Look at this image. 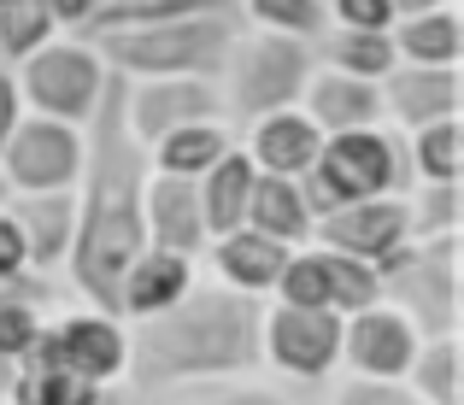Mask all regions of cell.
<instances>
[{"label":"cell","instance_id":"obj_6","mask_svg":"<svg viewBox=\"0 0 464 405\" xmlns=\"http://www.w3.org/2000/svg\"><path fill=\"white\" fill-rule=\"evenodd\" d=\"M382 305H394L423 341L459 335V236L406 241L388 259H376Z\"/></svg>","mask_w":464,"mask_h":405},{"label":"cell","instance_id":"obj_21","mask_svg":"<svg viewBox=\"0 0 464 405\" xmlns=\"http://www.w3.org/2000/svg\"><path fill=\"white\" fill-rule=\"evenodd\" d=\"M200 282V259H182V253H159V247H141L136 265L124 270L118 282V317L136 323V317H153L165 305H177L182 294Z\"/></svg>","mask_w":464,"mask_h":405},{"label":"cell","instance_id":"obj_9","mask_svg":"<svg viewBox=\"0 0 464 405\" xmlns=\"http://www.w3.org/2000/svg\"><path fill=\"white\" fill-rule=\"evenodd\" d=\"M0 177L12 194H59L82 177V130L24 112L18 130L0 141Z\"/></svg>","mask_w":464,"mask_h":405},{"label":"cell","instance_id":"obj_33","mask_svg":"<svg viewBox=\"0 0 464 405\" xmlns=\"http://www.w3.org/2000/svg\"><path fill=\"white\" fill-rule=\"evenodd\" d=\"M53 35H65V30L53 24V12H47L42 0H12V6H0V65L30 59L35 47H47Z\"/></svg>","mask_w":464,"mask_h":405},{"label":"cell","instance_id":"obj_3","mask_svg":"<svg viewBox=\"0 0 464 405\" xmlns=\"http://www.w3.org/2000/svg\"><path fill=\"white\" fill-rule=\"evenodd\" d=\"M236 30H241L236 6H218V12H188V18L106 30V35H89V42L112 77H212L218 82Z\"/></svg>","mask_w":464,"mask_h":405},{"label":"cell","instance_id":"obj_37","mask_svg":"<svg viewBox=\"0 0 464 405\" xmlns=\"http://www.w3.org/2000/svg\"><path fill=\"white\" fill-rule=\"evenodd\" d=\"M24 270H30V253H24L18 224H12V217H6V206H0V282L24 276Z\"/></svg>","mask_w":464,"mask_h":405},{"label":"cell","instance_id":"obj_13","mask_svg":"<svg viewBox=\"0 0 464 405\" xmlns=\"http://www.w3.org/2000/svg\"><path fill=\"white\" fill-rule=\"evenodd\" d=\"M382 124L400 135H418L430 124H447V118L464 112V71L459 65H394L382 82Z\"/></svg>","mask_w":464,"mask_h":405},{"label":"cell","instance_id":"obj_17","mask_svg":"<svg viewBox=\"0 0 464 405\" xmlns=\"http://www.w3.org/2000/svg\"><path fill=\"white\" fill-rule=\"evenodd\" d=\"M6 217L18 224L24 253H30V270L42 276H59L71 259V241H77V188L59 194H12Z\"/></svg>","mask_w":464,"mask_h":405},{"label":"cell","instance_id":"obj_8","mask_svg":"<svg viewBox=\"0 0 464 405\" xmlns=\"http://www.w3.org/2000/svg\"><path fill=\"white\" fill-rule=\"evenodd\" d=\"M259 364H271L283 382L317 388L341 364V317L335 312H300L271 300L259 312Z\"/></svg>","mask_w":464,"mask_h":405},{"label":"cell","instance_id":"obj_43","mask_svg":"<svg viewBox=\"0 0 464 405\" xmlns=\"http://www.w3.org/2000/svg\"><path fill=\"white\" fill-rule=\"evenodd\" d=\"M0 405H12V400H0Z\"/></svg>","mask_w":464,"mask_h":405},{"label":"cell","instance_id":"obj_2","mask_svg":"<svg viewBox=\"0 0 464 405\" xmlns=\"http://www.w3.org/2000/svg\"><path fill=\"white\" fill-rule=\"evenodd\" d=\"M259 312L265 300H247L224 282H194L177 305L124 323V382H136V394H153L170 382L247 376L259 364Z\"/></svg>","mask_w":464,"mask_h":405},{"label":"cell","instance_id":"obj_34","mask_svg":"<svg viewBox=\"0 0 464 405\" xmlns=\"http://www.w3.org/2000/svg\"><path fill=\"white\" fill-rule=\"evenodd\" d=\"M53 312H42V305H24V300H0V364H18L24 352H30V341L42 335V323Z\"/></svg>","mask_w":464,"mask_h":405},{"label":"cell","instance_id":"obj_31","mask_svg":"<svg viewBox=\"0 0 464 405\" xmlns=\"http://www.w3.org/2000/svg\"><path fill=\"white\" fill-rule=\"evenodd\" d=\"M406 165H411V182H459V165H464V130H459V118L406 135Z\"/></svg>","mask_w":464,"mask_h":405},{"label":"cell","instance_id":"obj_26","mask_svg":"<svg viewBox=\"0 0 464 405\" xmlns=\"http://www.w3.org/2000/svg\"><path fill=\"white\" fill-rule=\"evenodd\" d=\"M236 147V124H182L148 147V165L165 177H200Z\"/></svg>","mask_w":464,"mask_h":405},{"label":"cell","instance_id":"obj_14","mask_svg":"<svg viewBox=\"0 0 464 405\" xmlns=\"http://www.w3.org/2000/svg\"><path fill=\"white\" fill-rule=\"evenodd\" d=\"M312 241H317V247H335V253H353V259H364V265L388 259L394 247L411 241L406 194H376V200L335 206V212H324L312 224Z\"/></svg>","mask_w":464,"mask_h":405},{"label":"cell","instance_id":"obj_20","mask_svg":"<svg viewBox=\"0 0 464 405\" xmlns=\"http://www.w3.org/2000/svg\"><path fill=\"white\" fill-rule=\"evenodd\" d=\"M0 400H12V405H106V388H94V382H82L77 371H65L53 341H47V323H42V335L30 341V352L12 364V382H6Z\"/></svg>","mask_w":464,"mask_h":405},{"label":"cell","instance_id":"obj_7","mask_svg":"<svg viewBox=\"0 0 464 405\" xmlns=\"http://www.w3.org/2000/svg\"><path fill=\"white\" fill-rule=\"evenodd\" d=\"M12 77H18L24 112L82 130V124H89V112L101 106L106 77H112V71L101 65L94 42H82V35H53V42L35 47L30 59H18V65H12Z\"/></svg>","mask_w":464,"mask_h":405},{"label":"cell","instance_id":"obj_11","mask_svg":"<svg viewBox=\"0 0 464 405\" xmlns=\"http://www.w3.org/2000/svg\"><path fill=\"white\" fill-rule=\"evenodd\" d=\"M47 341H53L59 364H65V371H77L82 382H94V388H118V382H124V359H130V347H124V317L94 312V305H77V300H71L65 312L47 317Z\"/></svg>","mask_w":464,"mask_h":405},{"label":"cell","instance_id":"obj_4","mask_svg":"<svg viewBox=\"0 0 464 405\" xmlns=\"http://www.w3.org/2000/svg\"><path fill=\"white\" fill-rule=\"evenodd\" d=\"M411 188V165H406V135L376 124V130H347V135H324L312 170L300 177L312 217L335 212L347 200H376V194H406Z\"/></svg>","mask_w":464,"mask_h":405},{"label":"cell","instance_id":"obj_5","mask_svg":"<svg viewBox=\"0 0 464 405\" xmlns=\"http://www.w3.org/2000/svg\"><path fill=\"white\" fill-rule=\"evenodd\" d=\"M312 42H295V35H271V30H247L241 24L236 42H229V59L218 71V94H224V118L229 124H253L265 112H283V106H300V89L312 77Z\"/></svg>","mask_w":464,"mask_h":405},{"label":"cell","instance_id":"obj_16","mask_svg":"<svg viewBox=\"0 0 464 405\" xmlns=\"http://www.w3.org/2000/svg\"><path fill=\"white\" fill-rule=\"evenodd\" d=\"M236 147L253 159L259 177H306L317 147H324V135H317V124L300 106H283V112H265V118H253V124H241Z\"/></svg>","mask_w":464,"mask_h":405},{"label":"cell","instance_id":"obj_29","mask_svg":"<svg viewBox=\"0 0 464 405\" xmlns=\"http://www.w3.org/2000/svg\"><path fill=\"white\" fill-rule=\"evenodd\" d=\"M312 247H317V241H312ZM317 265H324V288H329V312H335V317H353V312L382 305L376 265L353 259V253H335V247H317Z\"/></svg>","mask_w":464,"mask_h":405},{"label":"cell","instance_id":"obj_41","mask_svg":"<svg viewBox=\"0 0 464 405\" xmlns=\"http://www.w3.org/2000/svg\"><path fill=\"white\" fill-rule=\"evenodd\" d=\"M12 200V188H6V177H0V206H6Z\"/></svg>","mask_w":464,"mask_h":405},{"label":"cell","instance_id":"obj_35","mask_svg":"<svg viewBox=\"0 0 464 405\" xmlns=\"http://www.w3.org/2000/svg\"><path fill=\"white\" fill-rule=\"evenodd\" d=\"M329 405H418L406 382H371V376H329Z\"/></svg>","mask_w":464,"mask_h":405},{"label":"cell","instance_id":"obj_30","mask_svg":"<svg viewBox=\"0 0 464 405\" xmlns=\"http://www.w3.org/2000/svg\"><path fill=\"white\" fill-rule=\"evenodd\" d=\"M236 18L247 30H271V35H295V42H317L329 30L324 0H236Z\"/></svg>","mask_w":464,"mask_h":405},{"label":"cell","instance_id":"obj_22","mask_svg":"<svg viewBox=\"0 0 464 405\" xmlns=\"http://www.w3.org/2000/svg\"><path fill=\"white\" fill-rule=\"evenodd\" d=\"M312 206L300 194V177H253V194H247V229L271 236L276 247H306L312 241Z\"/></svg>","mask_w":464,"mask_h":405},{"label":"cell","instance_id":"obj_10","mask_svg":"<svg viewBox=\"0 0 464 405\" xmlns=\"http://www.w3.org/2000/svg\"><path fill=\"white\" fill-rule=\"evenodd\" d=\"M124 124L141 147L182 124H229L212 77H124Z\"/></svg>","mask_w":464,"mask_h":405},{"label":"cell","instance_id":"obj_12","mask_svg":"<svg viewBox=\"0 0 464 405\" xmlns=\"http://www.w3.org/2000/svg\"><path fill=\"white\" fill-rule=\"evenodd\" d=\"M418 329L394 312V305H371V312L341 317V364L347 376H371V382H400L418 359Z\"/></svg>","mask_w":464,"mask_h":405},{"label":"cell","instance_id":"obj_39","mask_svg":"<svg viewBox=\"0 0 464 405\" xmlns=\"http://www.w3.org/2000/svg\"><path fill=\"white\" fill-rule=\"evenodd\" d=\"M24 118V101H18V77H12V65H0V141H6L12 130H18Z\"/></svg>","mask_w":464,"mask_h":405},{"label":"cell","instance_id":"obj_15","mask_svg":"<svg viewBox=\"0 0 464 405\" xmlns=\"http://www.w3.org/2000/svg\"><path fill=\"white\" fill-rule=\"evenodd\" d=\"M141 236H148V247H159V253L200 259L206 253V217H200L194 177H165V170H153L148 194H141Z\"/></svg>","mask_w":464,"mask_h":405},{"label":"cell","instance_id":"obj_25","mask_svg":"<svg viewBox=\"0 0 464 405\" xmlns=\"http://www.w3.org/2000/svg\"><path fill=\"white\" fill-rule=\"evenodd\" d=\"M148 405H312L295 382H259V376H212V382H170L153 388Z\"/></svg>","mask_w":464,"mask_h":405},{"label":"cell","instance_id":"obj_18","mask_svg":"<svg viewBox=\"0 0 464 405\" xmlns=\"http://www.w3.org/2000/svg\"><path fill=\"white\" fill-rule=\"evenodd\" d=\"M200 265H212V282L247 294V300H265V294L276 288V276H283V265H288V247H276L271 236L241 224V229H229V236L206 241Z\"/></svg>","mask_w":464,"mask_h":405},{"label":"cell","instance_id":"obj_19","mask_svg":"<svg viewBox=\"0 0 464 405\" xmlns=\"http://www.w3.org/2000/svg\"><path fill=\"white\" fill-rule=\"evenodd\" d=\"M300 112L317 124V135H347V130H376L382 124V94L364 77H341L329 65H312L300 89Z\"/></svg>","mask_w":464,"mask_h":405},{"label":"cell","instance_id":"obj_40","mask_svg":"<svg viewBox=\"0 0 464 405\" xmlns=\"http://www.w3.org/2000/svg\"><path fill=\"white\" fill-rule=\"evenodd\" d=\"M435 6H453V0H394V18H406V12H435Z\"/></svg>","mask_w":464,"mask_h":405},{"label":"cell","instance_id":"obj_1","mask_svg":"<svg viewBox=\"0 0 464 405\" xmlns=\"http://www.w3.org/2000/svg\"><path fill=\"white\" fill-rule=\"evenodd\" d=\"M148 147L124 124V77H106L101 106L82 124V177H77V241L65 259V294L77 305L118 317V282L148 247L141 194H148Z\"/></svg>","mask_w":464,"mask_h":405},{"label":"cell","instance_id":"obj_23","mask_svg":"<svg viewBox=\"0 0 464 405\" xmlns=\"http://www.w3.org/2000/svg\"><path fill=\"white\" fill-rule=\"evenodd\" d=\"M394 42V65H459L464 59V18L459 6H435V12H406L388 30Z\"/></svg>","mask_w":464,"mask_h":405},{"label":"cell","instance_id":"obj_27","mask_svg":"<svg viewBox=\"0 0 464 405\" xmlns=\"http://www.w3.org/2000/svg\"><path fill=\"white\" fill-rule=\"evenodd\" d=\"M312 59L329 65V71H341V77L382 82L388 71H394V42H388V30H335V24H329L312 42Z\"/></svg>","mask_w":464,"mask_h":405},{"label":"cell","instance_id":"obj_28","mask_svg":"<svg viewBox=\"0 0 464 405\" xmlns=\"http://www.w3.org/2000/svg\"><path fill=\"white\" fill-rule=\"evenodd\" d=\"M459 371H464L459 335H435V341H418V359H411V371L400 376V382L411 388L418 405H459L464 400Z\"/></svg>","mask_w":464,"mask_h":405},{"label":"cell","instance_id":"obj_42","mask_svg":"<svg viewBox=\"0 0 464 405\" xmlns=\"http://www.w3.org/2000/svg\"><path fill=\"white\" fill-rule=\"evenodd\" d=\"M0 6H12V0H0Z\"/></svg>","mask_w":464,"mask_h":405},{"label":"cell","instance_id":"obj_32","mask_svg":"<svg viewBox=\"0 0 464 405\" xmlns=\"http://www.w3.org/2000/svg\"><path fill=\"white\" fill-rule=\"evenodd\" d=\"M406 217H411V241L459 236V229H464L459 182H411V188H406Z\"/></svg>","mask_w":464,"mask_h":405},{"label":"cell","instance_id":"obj_38","mask_svg":"<svg viewBox=\"0 0 464 405\" xmlns=\"http://www.w3.org/2000/svg\"><path fill=\"white\" fill-rule=\"evenodd\" d=\"M42 6L53 12V24L65 35H82V30H89V18L101 12V0H42Z\"/></svg>","mask_w":464,"mask_h":405},{"label":"cell","instance_id":"obj_24","mask_svg":"<svg viewBox=\"0 0 464 405\" xmlns=\"http://www.w3.org/2000/svg\"><path fill=\"white\" fill-rule=\"evenodd\" d=\"M253 159L241 147H229L212 170L194 177V194H200V217H206V241L212 236H229V229L247 224V194H253Z\"/></svg>","mask_w":464,"mask_h":405},{"label":"cell","instance_id":"obj_36","mask_svg":"<svg viewBox=\"0 0 464 405\" xmlns=\"http://www.w3.org/2000/svg\"><path fill=\"white\" fill-rule=\"evenodd\" d=\"M335 30H394V0H324Z\"/></svg>","mask_w":464,"mask_h":405}]
</instances>
